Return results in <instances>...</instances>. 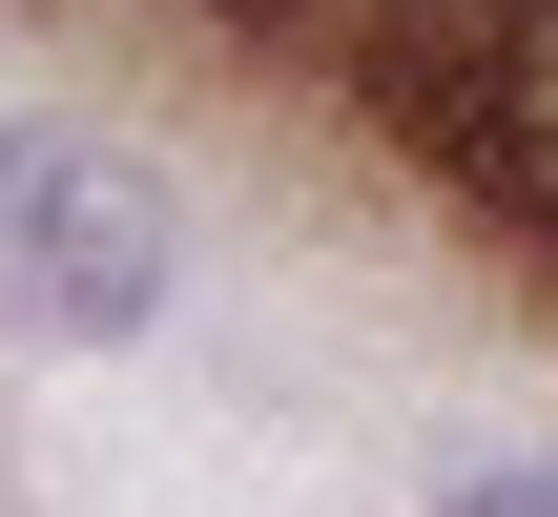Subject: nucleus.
<instances>
[{
    "instance_id": "f257e3e1",
    "label": "nucleus",
    "mask_w": 558,
    "mask_h": 517,
    "mask_svg": "<svg viewBox=\"0 0 558 517\" xmlns=\"http://www.w3.org/2000/svg\"><path fill=\"white\" fill-rule=\"evenodd\" d=\"M186 269L166 228V166L104 145V124H0V352H104L145 332Z\"/></svg>"
},
{
    "instance_id": "f03ea898",
    "label": "nucleus",
    "mask_w": 558,
    "mask_h": 517,
    "mask_svg": "<svg viewBox=\"0 0 558 517\" xmlns=\"http://www.w3.org/2000/svg\"><path fill=\"white\" fill-rule=\"evenodd\" d=\"M456 83H476V166H497V187L558 228V0H476Z\"/></svg>"
},
{
    "instance_id": "7ed1b4c3",
    "label": "nucleus",
    "mask_w": 558,
    "mask_h": 517,
    "mask_svg": "<svg viewBox=\"0 0 558 517\" xmlns=\"http://www.w3.org/2000/svg\"><path fill=\"white\" fill-rule=\"evenodd\" d=\"M435 517H558V456H476V477H435Z\"/></svg>"
}]
</instances>
